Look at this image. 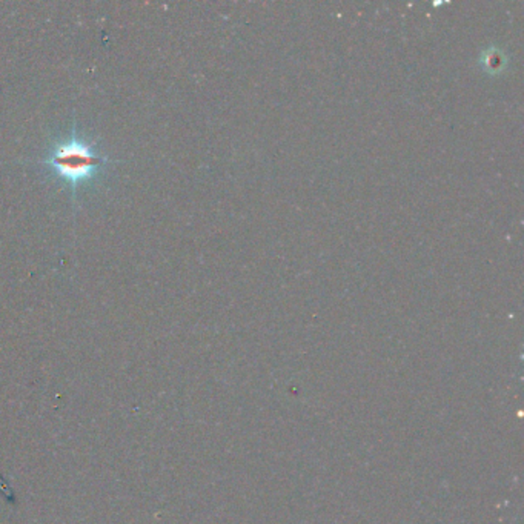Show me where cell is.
<instances>
[{
	"label": "cell",
	"mask_w": 524,
	"mask_h": 524,
	"mask_svg": "<svg viewBox=\"0 0 524 524\" xmlns=\"http://www.w3.org/2000/svg\"><path fill=\"white\" fill-rule=\"evenodd\" d=\"M45 163L76 191L77 186L93 179L107 163V157L97 154L96 148L85 140L71 137L52 148Z\"/></svg>",
	"instance_id": "obj_1"
}]
</instances>
